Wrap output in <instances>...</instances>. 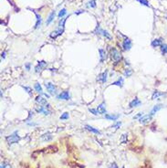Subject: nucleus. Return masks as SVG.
<instances>
[{
    "label": "nucleus",
    "mask_w": 167,
    "mask_h": 168,
    "mask_svg": "<svg viewBox=\"0 0 167 168\" xmlns=\"http://www.w3.org/2000/svg\"><path fill=\"white\" fill-rule=\"evenodd\" d=\"M110 56H111V60L113 61V63L115 65L122 61V53L115 48H111V49H110Z\"/></svg>",
    "instance_id": "obj_1"
},
{
    "label": "nucleus",
    "mask_w": 167,
    "mask_h": 168,
    "mask_svg": "<svg viewBox=\"0 0 167 168\" xmlns=\"http://www.w3.org/2000/svg\"><path fill=\"white\" fill-rule=\"evenodd\" d=\"M66 19L67 18H62L59 21V24H58V28L55 30V31H53V32L50 34V37H52V38H56V37H58V36H59V35H61L62 33H63L64 31V27H65V22H66Z\"/></svg>",
    "instance_id": "obj_2"
},
{
    "label": "nucleus",
    "mask_w": 167,
    "mask_h": 168,
    "mask_svg": "<svg viewBox=\"0 0 167 168\" xmlns=\"http://www.w3.org/2000/svg\"><path fill=\"white\" fill-rule=\"evenodd\" d=\"M19 140H20V136L17 134V133H14L13 134H11V135L7 136L6 138H5V141L8 144H16V143H18Z\"/></svg>",
    "instance_id": "obj_3"
},
{
    "label": "nucleus",
    "mask_w": 167,
    "mask_h": 168,
    "mask_svg": "<svg viewBox=\"0 0 167 168\" xmlns=\"http://www.w3.org/2000/svg\"><path fill=\"white\" fill-rule=\"evenodd\" d=\"M107 76H108V71L107 70L101 72L97 77V81H99V82L101 83H105L107 81Z\"/></svg>",
    "instance_id": "obj_4"
},
{
    "label": "nucleus",
    "mask_w": 167,
    "mask_h": 168,
    "mask_svg": "<svg viewBox=\"0 0 167 168\" xmlns=\"http://www.w3.org/2000/svg\"><path fill=\"white\" fill-rule=\"evenodd\" d=\"M152 118H153V115H151V114L143 115V116L139 119V122H140L141 123H143V124H146V123H150V121L152 120Z\"/></svg>",
    "instance_id": "obj_5"
},
{
    "label": "nucleus",
    "mask_w": 167,
    "mask_h": 168,
    "mask_svg": "<svg viewBox=\"0 0 167 168\" xmlns=\"http://www.w3.org/2000/svg\"><path fill=\"white\" fill-rule=\"evenodd\" d=\"M45 86H46V88H47V90H48V91L51 95L56 94V87L54 84H52L51 82H48V83H46Z\"/></svg>",
    "instance_id": "obj_6"
},
{
    "label": "nucleus",
    "mask_w": 167,
    "mask_h": 168,
    "mask_svg": "<svg viewBox=\"0 0 167 168\" xmlns=\"http://www.w3.org/2000/svg\"><path fill=\"white\" fill-rule=\"evenodd\" d=\"M122 48L124 50H130L132 48V40L129 38H125L122 42Z\"/></svg>",
    "instance_id": "obj_7"
},
{
    "label": "nucleus",
    "mask_w": 167,
    "mask_h": 168,
    "mask_svg": "<svg viewBox=\"0 0 167 168\" xmlns=\"http://www.w3.org/2000/svg\"><path fill=\"white\" fill-rule=\"evenodd\" d=\"M46 65H47V62L44 61V60H42V61H38L37 65L36 66V68H35V70H36V72H39L40 70H42V69L45 67Z\"/></svg>",
    "instance_id": "obj_8"
},
{
    "label": "nucleus",
    "mask_w": 167,
    "mask_h": 168,
    "mask_svg": "<svg viewBox=\"0 0 167 168\" xmlns=\"http://www.w3.org/2000/svg\"><path fill=\"white\" fill-rule=\"evenodd\" d=\"M36 101H37V103L39 104V105H43V106H45V105H48V102H47V100L45 98H43L42 96H37L36 98Z\"/></svg>",
    "instance_id": "obj_9"
},
{
    "label": "nucleus",
    "mask_w": 167,
    "mask_h": 168,
    "mask_svg": "<svg viewBox=\"0 0 167 168\" xmlns=\"http://www.w3.org/2000/svg\"><path fill=\"white\" fill-rule=\"evenodd\" d=\"M97 110H98V112L100 114H104V113H106V105H105V103L102 102V103L100 104V105L98 106V108H97Z\"/></svg>",
    "instance_id": "obj_10"
},
{
    "label": "nucleus",
    "mask_w": 167,
    "mask_h": 168,
    "mask_svg": "<svg viewBox=\"0 0 167 168\" xmlns=\"http://www.w3.org/2000/svg\"><path fill=\"white\" fill-rule=\"evenodd\" d=\"M58 99L59 100H69V91H62L59 95L58 96Z\"/></svg>",
    "instance_id": "obj_11"
},
{
    "label": "nucleus",
    "mask_w": 167,
    "mask_h": 168,
    "mask_svg": "<svg viewBox=\"0 0 167 168\" xmlns=\"http://www.w3.org/2000/svg\"><path fill=\"white\" fill-rule=\"evenodd\" d=\"M163 45V41L162 38H156L152 41V47L154 48H157V47H161Z\"/></svg>",
    "instance_id": "obj_12"
},
{
    "label": "nucleus",
    "mask_w": 167,
    "mask_h": 168,
    "mask_svg": "<svg viewBox=\"0 0 167 168\" xmlns=\"http://www.w3.org/2000/svg\"><path fill=\"white\" fill-rule=\"evenodd\" d=\"M99 52H100V60H101V62L104 61L107 58L106 51L104 50V49H102V48H101V49L99 50Z\"/></svg>",
    "instance_id": "obj_13"
},
{
    "label": "nucleus",
    "mask_w": 167,
    "mask_h": 168,
    "mask_svg": "<svg viewBox=\"0 0 167 168\" xmlns=\"http://www.w3.org/2000/svg\"><path fill=\"white\" fill-rule=\"evenodd\" d=\"M142 104V102H141V101L138 99V98H135L134 100H133V101L130 102V107L131 108H133V107H136V106H139V105H141Z\"/></svg>",
    "instance_id": "obj_14"
},
{
    "label": "nucleus",
    "mask_w": 167,
    "mask_h": 168,
    "mask_svg": "<svg viewBox=\"0 0 167 168\" xmlns=\"http://www.w3.org/2000/svg\"><path fill=\"white\" fill-rule=\"evenodd\" d=\"M162 108H163L162 104H157V105H155V106L153 108V110L151 111V113H150V114H151V115H154L157 112H158V111H159V110L162 109Z\"/></svg>",
    "instance_id": "obj_15"
},
{
    "label": "nucleus",
    "mask_w": 167,
    "mask_h": 168,
    "mask_svg": "<svg viewBox=\"0 0 167 168\" xmlns=\"http://www.w3.org/2000/svg\"><path fill=\"white\" fill-rule=\"evenodd\" d=\"M51 139H52V135H51V134H49V133H47V134H43V135L41 136V140H43V141H45V142L50 141Z\"/></svg>",
    "instance_id": "obj_16"
},
{
    "label": "nucleus",
    "mask_w": 167,
    "mask_h": 168,
    "mask_svg": "<svg viewBox=\"0 0 167 168\" xmlns=\"http://www.w3.org/2000/svg\"><path fill=\"white\" fill-rule=\"evenodd\" d=\"M86 127V129H87L88 131L90 132H92V133H94V134H101V132L99 131V130H97V129H95L94 127H92V126L90 125H86L85 126Z\"/></svg>",
    "instance_id": "obj_17"
},
{
    "label": "nucleus",
    "mask_w": 167,
    "mask_h": 168,
    "mask_svg": "<svg viewBox=\"0 0 167 168\" xmlns=\"http://www.w3.org/2000/svg\"><path fill=\"white\" fill-rule=\"evenodd\" d=\"M55 15H56L55 11H52V12L49 14V16H48V19H47V25H49L51 22H52V20H53L54 17H55Z\"/></svg>",
    "instance_id": "obj_18"
},
{
    "label": "nucleus",
    "mask_w": 167,
    "mask_h": 168,
    "mask_svg": "<svg viewBox=\"0 0 167 168\" xmlns=\"http://www.w3.org/2000/svg\"><path fill=\"white\" fill-rule=\"evenodd\" d=\"M164 95V93L163 92H159L158 91H155L154 92V94H153V96H152V100H155V99H158L159 97L163 96Z\"/></svg>",
    "instance_id": "obj_19"
},
{
    "label": "nucleus",
    "mask_w": 167,
    "mask_h": 168,
    "mask_svg": "<svg viewBox=\"0 0 167 168\" xmlns=\"http://www.w3.org/2000/svg\"><path fill=\"white\" fill-rule=\"evenodd\" d=\"M105 118L108 119V120H112V121H116L118 118H119V115H113V114H106L105 115Z\"/></svg>",
    "instance_id": "obj_20"
},
{
    "label": "nucleus",
    "mask_w": 167,
    "mask_h": 168,
    "mask_svg": "<svg viewBox=\"0 0 167 168\" xmlns=\"http://www.w3.org/2000/svg\"><path fill=\"white\" fill-rule=\"evenodd\" d=\"M34 88L35 90L37 91V92H39V93H43V91H42V87H41V85H40L38 82H36L34 85Z\"/></svg>",
    "instance_id": "obj_21"
},
{
    "label": "nucleus",
    "mask_w": 167,
    "mask_h": 168,
    "mask_svg": "<svg viewBox=\"0 0 167 168\" xmlns=\"http://www.w3.org/2000/svg\"><path fill=\"white\" fill-rule=\"evenodd\" d=\"M122 84H123V79H122V78H120V79L117 80V81H114V82L112 83V85L120 86V87H122Z\"/></svg>",
    "instance_id": "obj_22"
},
{
    "label": "nucleus",
    "mask_w": 167,
    "mask_h": 168,
    "mask_svg": "<svg viewBox=\"0 0 167 168\" xmlns=\"http://www.w3.org/2000/svg\"><path fill=\"white\" fill-rule=\"evenodd\" d=\"M123 74H124V76H126V77H130L131 75L133 74V70H132V69H130V68L125 69L124 72H123Z\"/></svg>",
    "instance_id": "obj_23"
},
{
    "label": "nucleus",
    "mask_w": 167,
    "mask_h": 168,
    "mask_svg": "<svg viewBox=\"0 0 167 168\" xmlns=\"http://www.w3.org/2000/svg\"><path fill=\"white\" fill-rule=\"evenodd\" d=\"M1 168H12V166L8 162H2L1 163Z\"/></svg>",
    "instance_id": "obj_24"
},
{
    "label": "nucleus",
    "mask_w": 167,
    "mask_h": 168,
    "mask_svg": "<svg viewBox=\"0 0 167 168\" xmlns=\"http://www.w3.org/2000/svg\"><path fill=\"white\" fill-rule=\"evenodd\" d=\"M161 51L162 53L165 55V54H167V44H163L161 46Z\"/></svg>",
    "instance_id": "obj_25"
},
{
    "label": "nucleus",
    "mask_w": 167,
    "mask_h": 168,
    "mask_svg": "<svg viewBox=\"0 0 167 168\" xmlns=\"http://www.w3.org/2000/svg\"><path fill=\"white\" fill-rule=\"evenodd\" d=\"M36 16H37V23H36V26H35V27H36V28H37V27L40 26V23H41V17H40V16H38L37 14H36Z\"/></svg>",
    "instance_id": "obj_26"
},
{
    "label": "nucleus",
    "mask_w": 167,
    "mask_h": 168,
    "mask_svg": "<svg viewBox=\"0 0 167 168\" xmlns=\"http://www.w3.org/2000/svg\"><path fill=\"white\" fill-rule=\"evenodd\" d=\"M66 13H67V11H66V9H65V8L61 9V10L59 11V13H58V17H59V18H60V17H62V16H63Z\"/></svg>",
    "instance_id": "obj_27"
},
{
    "label": "nucleus",
    "mask_w": 167,
    "mask_h": 168,
    "mask_svg": "<svg viewBox=\"0 0 167 168\" xmlns=\"http://www.w3.org/2000/svg\"><path fill=\"white\" fill-rule=\"evenodd\" d=\"M69 118V113L68 112H64L63 114L60 116V120H67Z\"/></svg>",
    "instance_id": "obj_28"
},
{
    "label": "nucleus",
    "mask_w": 167,
    "mask_h": 168,
    "mask_svg": "<svg viewBox=\"0 0 167 168\" xmlns=\"http://www.w3.org/2000/svg\"><path fill=\"white\" fill-rule=\"evenodd\" d=\"M89 111H90L92 114H94V115H98V114H100L99 113V112H98V110L97 109H89Z\"/></svg>",
    "instance_id": "obj_29"
},
{
    "label": "nucleus",
    "mask_w": 167,
    "mask_h": 168,
    "mask_svg": "<svg viewBox=\"0 0 167 168\" xmlns=\"http://www.w3.org/2000/svg\"><path fill=\"white\" fill-rule=\"evenodd\" d=\"M137 1H139L141 4H143V5H146V6H149V3L147 0H137Z\"/></svg>",
    "instance_id": "obj_30"
},
{
    "label": "nucleus",
    "mask_w": 167,
    "mask_h": 168,
    "mask_svg": "<svg viewBox=\"0 0 167 168\" xmlns=\"http://www.w3.org/2000/svg\"><path fill=\"white\" fill-rule=\"evenodd\" d=\"M23 88H24V90L25 91H27V93H29V94H32V90L29 87H25V86H23Z\"/></svg>",
    "instance_id": "obj_31"
},
{
    "label": "nucleus",
    "mask_w": 167,
    "mask_h": 168,
    "mask_svg": "<svg viewBox=\"0 0 167 168\" xmlns=\"http://www.w3.org/2000/svg\"><path fill=\"white\" fill-rule=\"evenodd\" d=\"M89 4H90V6H91V7H95L96 6V0H91Z\"/></svg>",
    "instance_id": "obj_32"
},
{
    "label": "nucleus",
    "mask_w": 167,
    "mask_h": 168,
    "mask_svg": "<svg viewBox=\"0 0 167 168\" xmlns=\"http://www.w3.org/2000/svg\"><path fill=\"white\" fill-rule=\"evenodd\" d=\"M143 115V112H139L138 114H137V115H135V116L133 117V119H140V118L142 117Z\"/></svg>",
    "instance_id": "obj_33"
},
{
    "label": "nucleus",
    "mask_w": 167,
    "mask_h": 168,
    "mask_svg": "<svg viewBox=\"0 0 167 168\" xmlns=\"http://www.w3.org/2000/svg\"><path fill=\"white\" fill-rule=\"evenodd\" d=\"M109 168H119V167H118V166L116 165V163H111V165H110Z\"/></svg>",
    "instance_id": "obj_34"
},
{
    "label": "nucleus",
    "mask_w": 167,
    "mask_h": 168,
    "mask_svg": "<svg viewBox=\"0 0 167 168\" xmlns=\"http://www.w3.org/2000/svg\"><path fill=\"white\" fill-rule=\"evenodd\" d=\"M5 52L4 51V52H2V54H1V58L3 59H5Z\"/></svg>",
    "instance_id": "obj_35"
},
{
    "label": "nucleus",
    "mask_w": 167,
    "mask_h": 168,
    "mask_svg": "<svg viewBox=\"0 0 167 168\" xmlns=\"http://www.w3.org/2000/svg\"><path fill=\"white\" fill-rule=\"evenodd\" d=\"M26 68H27V70H29V69H30V64H29V63H27V64L26 65Z\"/></svg>",
    "instance_id": "obj_36"
},
{
    "label": "nucleus",
    "mask_w": 167,
    "mask_h": 168,
    "mask_svg": "<svg viewBox=\"0 0 167 168\" xmlns=\"http://www.w3.org/2000/svg\"><path fill=\"white\" fill-rule=\"evenodd\" d=\"M140 168H149V166H142Z\"/></svg>",
    "instance_id": "obj_37"
},
{
    "label": "nucleus",
    "mask_w": 167,
    "mask_h": 168,
    "mask_svg": "<svg viewBox=\"0 0 167 168\" xmlns=\"http://www.w3.org/2000/svg\"><path fill=\"white\" fill-rule=\"evenodd\" d=\"M166 19H167V16H166Z\"/></svg>",
    "instance_id": "obj_38"
},
{
    "label": "nucleus",
    "mask_w": 167,
    "mask_h": 168,
    "mask_svg": "<svg viewBox=\"0 0 167 168\" xmlns=\"http://www.w3.org/2000/svg\"><path fill=\"white\" fill-rule=\"evenodd\" d=\"M122 168H124V167H122Z\"/></svg>",
    "instance_id": "obj_39"
}]
</instances>
